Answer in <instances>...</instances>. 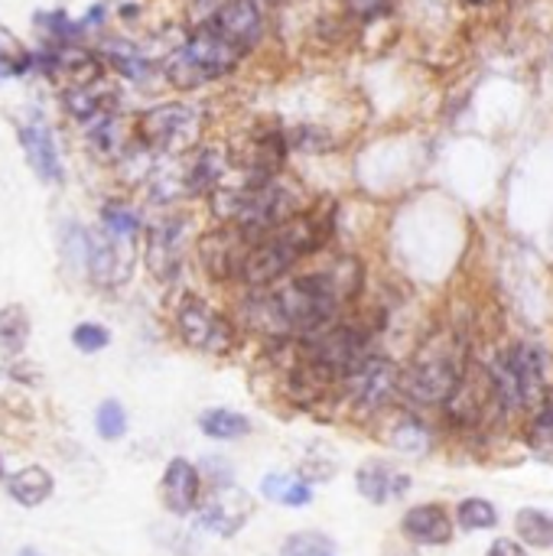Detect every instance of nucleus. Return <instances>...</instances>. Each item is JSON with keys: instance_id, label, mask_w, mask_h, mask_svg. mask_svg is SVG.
<instances>
[{"instance_id": "nucleus-1", "label": "nucleus", "mask_w": 553, "mask_h": 556, "mask_svg": "<svg viewBox=\"0 0 553 556\" xmlns=\"http://www.w3.org/2000/svg\"><path fill=\"white\" fill-rule=\"evenodd\" d=\"M365 287V270L355 257L342 254L323 267L297 270L264 290H238L231 319L241 336L267 342L303 339L326 323L339 319Z\"/></svg>"}, {"instance_id": "nucleus-2", "label": "nucleus", "mask_w": 553, "mask_h": 556, "mask_svg": "<svg viewBox=\"0 0 553 556\" xmlns=\"http://www.w3.org/2000/svg\"><path fill=\"white\" fill-rule=\"evenodd\" d=\"M332 231H336V218L329 208H319V205L300 208L284 225H277L264 238L251 241L235 287L238 290H264V287L280 283L284 277L297 274L303 261L323 254L326 244L332 241Z\"/></svg>"}, {"instance_id": "nucleus-3", "label": "nucleus", "mask_w": 553, "mask_h": 556, "mask_svg": "<svg viewBox=\"0 0 553 556\" xmlns=\"http://www.w3.org/2000/svg\"><path fill=\"white\" fill-rule=\"evenodd\" d=\"M169 329L176 342L205 358H228L241 349V329L231 313L199 293H179L169 309Z\"/></svg>"}, {"instance_id": "nucleus-4", "label": "nucleus", "mask_w": 553, "mask_h": 556, "mask_svg": "<svg viewBox=\"0 0 553 556\" xmlns=\"http://www.w3.org/2000/svg\"><path fill=\"white\" fill-rule=\"evenodd\" d=\"M241 52H235L222 36H215L209 26H192L189 39L183 46H176L166 55V81L179 91H192L202 88L209 81H218L225 75H231L241 65Z\"/></svg>"}, {"instance_id": "nucleus-5", "label": "nucleus", "mask_w": 553, "mask_h": 556, "mask_svg": "<svg viewBox=\"0 0 553 556\" xmlns=\"http://www.w3.org/2000/svg\"><path fill=\"white\" fill-rule=\"evenodd\" d=\"M336 394L355 417H378L401 397V365L381 352H372L336 384Z\"/></svg>"}, {"instance_id": "nucleus-6", "label": "nucleus", "mask_w": 553, "mask_h": 556, "mask_svg": "<svg viewBox=\"0 0 553 556\" xmlns=\"http://www.w3.org/2000/svg\"><path fill=\"white\" fill-rule=\"evenodd\" d=\"M463 375L450 352H424L401 368V397L411 407H447L460 394Z\"/></svg>"}, {"instance_id": "nucleus-7", "label": "nucleus", "mask_w": 553, "mask_h": 556, "mask_svg": "<svg viewBox=\"0 0 553 556\" xmlns=\"http://www.w3.org/2000/svg\"><path fill=\"white\" fill-rule=\"evenodd\" d=\"M254 511H257L254 495L231 479V482L205 485L202 505L192 515V521L199 534H209L215 541H235L248 528Z\"/></svg>"}, {"instance_id": "nucleus-8", "label": "nucleus", "mask_w": 553, "mask_h": 556, "mask_svg": "<svg viewBox=\"0 0 553 556\" xmlns=\"http://www.w3.org/2000/svg\"><path fill=\"white\" fill-rule=\"evenodd\" d=\"M199 130H202V114L192 104L186 101L160 104L140 117V147L160 156H179L196 147Z\"/></svg>"}, {"instance_id": "nucleus-9", "label": "nucleus", "mask_w": 553, "mask_h": 556, "mask_svg": "<svg viewBox=\"0 0 553 556\" xmlns=\"http://www.w3.org/2000/svg\"><path fill=\"white\" fill-rule=\"evenodd\" d=\"M492 381H495L499 401L508 410L535 407L544 394V352L528 342L515 345L505 355V362L495 368Z\"/></svg>"}, {"instance_id": "nucleus-10", "label": "nucleus", "mask_w": 553, "mask_h": 556, "mask_svg": "<svg viewBox=\"0 0 553 556\" xmlns=\"http://www.w3.org/2000/svg\"><path fill=\"white\" fill-rule=\"evenodd\" d=\"M189 218L166 215L143 235V267L156 283H173L189 257Z\"/></svg>"}, {"instance_id": "nucleus-11", "label": "nucleus", "mask_w": 553, "mask_h": 556, "mask_svg": "<svg viewBox=\"0 0 553 556\" xmlns=\"http://www.w3.org/2000/svg\"><path fill=\"white\" fill-rule=\"evenodd\" d=\"M251 248V238L235 228V225H218L209 228L205 235H199L196 241V261L205 274V280L218 283V287H235L241 261Z\"/></svg>"}, {"instance_id": "nucleus-12", "label": "nucleus", "mask_w": 553, "mask_h": 556, "mask_svg": "<svg viewBox=\"0 0 553 556\" xmlns=\"http://www.w3.org/2000/svg\"><path fill=\"white\" fill-rule=\"evenodd\" d=\"M205 495V479L199 463L186 459V456H173L166 459L163 472H160V505L169 518L176 521H189Z\"/></svg>"}, {"instance_id": "nucleus-13", "label": "nucleus", "mask_w": 553, "mask_h": 556, "mask_svg": "<svg viewBox=\"0 0 553 556\" xmlns=\"http://www.w3.org/2000/svg\"><path fill=\"white\" fill-rule=\"evenodd\" d=\"M134 244L114 241L104 231H88V251H85V277L101 290H117L127 283L134 267Z\"/></svg>"}, {"instance_id": "nucleus-14", "label": "nucleus", "mask_w": 553, "mask_h": 556, "mask_svg": "<svg viewBox=\"0 0 553 556\" xmlns=\"http://www.w3.org/2000/svg\"><path fill=\"white\" fill-rule=\"evenodd\" d=\"M16 137H20V147H23V156H26L29 169L46 186H62L65 182V166H62L59 147L52 140V130L39 117H29V121H23L16 127Z\"/></svg>"}, {"instance_id": "nucleus-15", "label": "nucleus", "mask_w": 553, "mask_h": 556, "mask_svg": "<svg viewBox=\"0 0 553 556\" xmlns=\"http://www.w3.org/2000/svg\"><path fill=\"white\" fill-rule=\"evenodd\" d=\"M411 476L401 472L398 466L385 463V459H368L355 469V492L368 502V505H391L401 502L411 492Z\"/></svg>"}, {"instance_id": "nucleus-16", "label": "nucleus", "mask_w": 553, "mask_h": 556, "mask_svg": "<svg viewBox=\"0 0 553 556\" xmlns=\"http://www.w3.org/2000/svg\"><path fill=\"white\" fill-rule=\"evenodd\" d=\"M401 534H404V541H411L417 547H447L456 534V525L443 505L427 502V505H414L401 515Z\"/></svg>"}, {"instance_id": "nucleus-17", "label": "nucleus", "mask_w": 553, "mask_h": 556, "mask_svg": "<svg viewBox=\"0 0 553 556\" xmlns=\"http://www.w3.org/2000/svg\"><path fill=\"white\" fill-rule=\"evenodd\" d=\"M3 492L10 495L13 505L33 511V508H42L52 495H55V479L46 466L39 463H26L13 472H7L3 479Z\"/></svg>"}, {"instance_id": "nucleus-18", "label": "nucleus", "mask_w": 553, "mask_h": 556, "mask_svg": "<svg viewBox=\"0 0 553 556\" xmlns=\"http://www.w3.org/2000/svg\"><path fill=\"white\" fill-rule=\"evenodd\" d=\"M196 427L212 443H238L254 433V420L235 407H205V410H199Z\"/></svg>"}, {"instance_id": "nucleus-19", "label": "nucleus", "mask_w": 553, "mask_h": 556, "mask_svg": "<svg viewBox=\"0 0 553 556\" xmlns=\"http://www.w3.org/2000/svg\"><path fill=\"white\" fill-rule=\"evenodd\" d=\"M385 440H388V446H391L394 453L411 456V459H424V456L433 450V433H430V427H427L417 414H411V410L398 414V417L388 424Z\"/></svg>"}, {"instance_id": "nucleus-20", "label": "nucleus", "mask_w": 553, "mask_h": 556, "mask_svg": "<svg viewBox=\"0 0 553 556\" xmlns=\"http://www.w3.org/2000/svg\"><path fill=\"white\" fill-rule=\"evenodd\" d=\"M257 492H261L264 502H274V505L293 508V511L310 508L313 498H316V489H313L306 479H300L297 472H267V476L261 479Z\"/></svg>"}, {"instance_id": "nucleus-21", "label": "nucleus", "mask_w": 553, "mask_h": 556, "mask_svg": "<svg viewBox=\"0 0 553 556\" xmlns=\"http://www.w3.org/2000/svg\"><path fill=\"white\" fill-rule=\"evenodd\" d=\"M29 332H33L29 313L20 303L3 306L0 309V358L3 362H20L23 349L29 342Z\"/></svg>"}, {"instance_id": "nucleus-22", "label": "nucleus", "mask_w": 553, "mask_h": 556, "mask_svg": "<svg viewBox=\"0 0 553 556\" xmlns=\"http://www.w3.org/2000/svg\"><path fill=\"white\" fill-rule=\"evenodd\" d=\"M101 231L114 241H124V244H134L143 231V222H140V212L127 202H104L101 205Z\"/></svg>"}, {"instance_id": "nucleus-23", "label": "nucleus", "mask_w": 553, "mask_h": 556, "mask_svg": "<svg viewBox=\"0 0 553 556\" xmlns=\"http://www.w3.org/2000/svg\"><path fill=\"white\" fill-rule=\"evenodd\" d=\"M91 427H95V437L101 443H121L130 433V414H127V407L117 397H104L95 407Z\"/></svg>"}, {"instance_id": "nucleus-24", "label": "nucleus", "mask_w": 553, "mask_h": 556, "mask_svg": "<svg viewBox=\"0 0 553 556\" xmlns=\"http://www.w3.org/2000/svg\"><path fill=\"white\" fill-rule=\"evenodd\" d=\"M515 531H518L521 544H528V547H538V551L553 547V515H548V511L521 508L515 518Z\"/></svg>"}, {"instance_id": "nucleus-25", "label": "nucleus", "mask_w": 553, "mask_h": 556, "mask_svg": "<svg viewBox=\"0 0 553 556\" xmlns=\"http://www.w3.org/2000/svg\"><path fill=\"white\" fill-rule=\"evenodd\" d=\"M336 554V541L326 534V531H290L280 547H277V556H332Z\"/></svg>"}, {"instance_id": "nucleus-26", "label": "nucleus", "mask_w": 553, "mask_h": 556, "mask_svg": "<svg viewBox=\"0 0 553 556\" xmlns=\"http://www.w3.org/2000/svg\"><path fill=\"white\" fill-rule=\"evenodd\" d=\"M111 329L104 323H95V319H85V323H75L72 332H68V342L78 355H101L108 345H111Z\"/></svg>"}, {"instance_id": "nucleus-27", "label": "nucleus", "mask_w": 553, "mask_h": 556, "mask_svg": "<svg viewBox=\"0 0 553 556\" xmlns=\"http://www.w3.org/2000/svg\"><path fill=\"white\" fill-rule=\"evenodd\" d=\"M453 525H460L463 531H486V528H495L499 525V511L486 498H463L456 505Z\"/></svg>"}, {"instance_id": "nucleus-28", "label": "nucleus", "mask_w": 553, "mask_h": 556, "mask_svg": "<svg viewBox=\"0 0 553 556\" xmlns=\"http://www.w3.org/2000/svg\"><path fill=\"white\" fill-rule=\"evenodd\" d=\"M104 55L124 78H147L150 75V62L127 42H111V49L104 46Z\"/></svg>"}, {"instance_id": "nucleus-29", "label": "nucleus", "mask_w": 553, "mask_h": 556, "mask_svg": "<svg viewBox=\"0 0 553 556\" xmlns=\"http://www.w3.org/2000/svg\"><path fill=\"white\" fill-rule=\"evenodd\" d=\"M528 443H531L535 456L553 463V401H548V404L538 410V417H535V424H531V430H528Z\"/></svg>"}, {"instance_id": "nucleus-30", "label": "nucleus", "mask_w": 553, "mask_h": 556, "mask_svg": "<svg viewBox=\"0 0 553 556\" xmlns=\"http://www.w3.org/2000/svg\"><path fill=\"white\" fill-rule=\"evenodd\" d=\"M486 556H528L525 551V544L521 541H512V538H499L492 547H489V554Z\"/></svg>"}, {"instance_id": "nucleus-31", "label": "nucleus", "mask_w": 553, "mask_h": 556, "mask_svg": "<svg viewBox=\"0 0 553 556\" xmlns=\"http://www.w3.org/2000/svg\"><path fill=\"white\" fill-rule=\"evenodd\" d=\"M388 3H391V0H349V7H352L359 16H365V20H372V16H378V13H385V10H388Z\"/></svg>"}, {"instance_id": "nucleus-32", "label": "nucleus", "mask_w": 553, "mask_h": 556, "mask_svg": "<svg viewBox=\"0 0 553 556\" xmlns=\"http://www.w3.org/2000/svg\"><path fill=\"white\" fill-rule=\"evenodd\" d=\"M13 556H46V554H42L39 547H33V544H26V547H20V551H16V554H13Z\"/></svg>"}, {"instance_id": "nucleus-33", "label": "nucleus", "mask_w": 553, "mask_h": 556, "mask_svg": "<svg viewBox=\"0 0 553 556\" xmlns=\"http://www.w3.org/2000/svg\"><path fill=\"white\" fill-rule=\"evenodd\" d=\"M7 472H10V469H7V453L0 450V485H3V479H7Z\"/></svg>"}, {"instance_id": "nucleus-34", "label": "nucleus", "mask_w": 553, "mask_h": 556, "mask_svg": "<svg viewBox=\"0 0 553 556\" xmlns=\"http://www.w3.org/2000/svg\"><path fill=\"white\" fill-rule=\"evenodd\" d=\"M466 3H473V7H489V3H495V0H466Z\"/></svg>"}, {"instance_id": "nucleus-35", "label": "nucleus", "mask_w": 553, "mask_h": 556, "mask_svg": "<svg viewBox=\"0 0 553 556\" xmlns=\"http://www.w3.org/2000/svg\"><path fill=\"white\" fill-rule=\"evenodd\" d=\"M332 556H336V554H332Z\"/></svg>"}]
</instances>
